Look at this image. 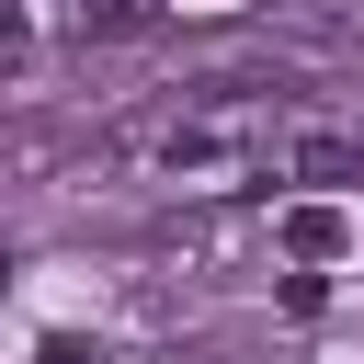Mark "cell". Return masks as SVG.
<instances>
[{"label": "cell", "mask_w": 364, "mask_h": 364, "mask_svg": "<svg viewBox=\"0 0 364 364\" xmlns=\"http://www.w3.org/2000/svg\"><path fill=\"white\" fill-rule=\"evenodd\" d=\"M114 159L148 171V182H171V193H228V182H250L262 159H284V136H273L262 102H193V91H182L171 114L125 125Z\"/></svg>", "instance_id": "6da1fadb"}, {"label": "cell", "mask_w": 364, "mask_h": 364, "mask_svg": "<svg viewBox=\"0 0 364 364\" xmlns=\"http://www.w3.org/2000/svg\"><path fill=\"white\" fill-rule=\"evenodd\" d=\"M273 171H296V182H364V136H330V125H296Z\"/></svg>", "instance_id": "7a4b0ae2"}, {"label": "cell", "mask_w": 364, "mask_h": 364, "mask_svg": "<svg viewBox=\"0 0 364 364\" xmlns=\"http://www.w3.org/2000/svg\"><path fill=\"white\" fill-rule=\"evenodd\" d=\"M34 364H91V341H46V353H34Z\"/></svg>", "instance_id": "3957f363"}]
</instances>
